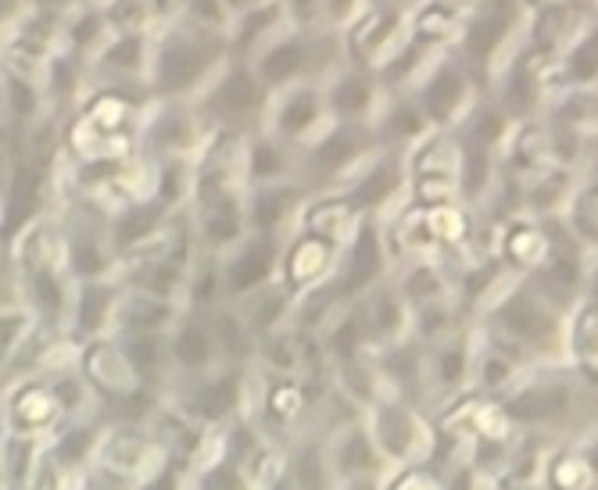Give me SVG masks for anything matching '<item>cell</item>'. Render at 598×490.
Masks as SVG:
<instances>
[{
    "label": "cell",
    "instance_id": "cell-1",
    "mask_svg": "<svg viewBox=\"0 0 598 490\" xmlns=\"http://www.w3.org/2000/svg\"><path fill=\"white\" fill-rule=\"evenodd\" d=\"M229 61L226 29L194 22L187 14H173L151 33L147 90L155 97L194 101L216 80Z\"/></svg>",
    "mask_w": 598,
    "mask_h": 490
},
{
    "label": "cell",
    "instance_id": "cell-2",
    "mask_svg": "<svg viewBox=\"0 0 598 490\" xmlns=\"http://www.w3.org/2000/svg\"><path fill=\"white\" fill-rule=\"evenodd\" d=\"M248 65L272 94L276 90L298 86V83H327L330 75L348 65L341 29L319 25V29H295L287 25L276 33Z\"/></svg>",
    "mask_w": 598,
    "mask_h": 490
},
{
    "label": "cell",
    "instance_id": "cell-3",
    "mask_svg": "<svg viewBox=\"0 0 598 490\" xmlns=\"http://www.w3.org/2000/svg\"><path fill=\"white\" fill-rule=\"evenodd\" d=\"M527 48V4L524 0H477L458 33L455 54L477 75V83L491 90L509 61Z\"/></svg>",
    "mask_w": 598,
    "mask_h": 490
},
{
    "label": "cell",
    "instance_id": "cell-4",
    "mask_svg": "<svg viewBox=\"0 0 598 490\" xmlns=\"http://www.w3.org/2000/svg\"><path fill=\"white\" fill-rule=\"evenodd\" d=\"M377 150L383 147L377 144L373 126H362V122H330L323 133L312 136L301 147L298 179L309 187V194L344 190L377 158Z\"/></svg>",
    "mask_w": 598,
    "mask_h": 490
},
{
    "label": "cell",
    "instance_id": "cell-5",
    "mask_svg": "<svg viewBox=\"0 0 598 490\" xmlns=\"http://www.w3.org/2000/svg\"><path fill=\"white\" fill-rule=\"evenodd\" d=\"M269 97H272V90L258 80L248 61L229 58L226 69L202 90V97H194V101H197V108H202L208 129H223V133H234V136H244V140H248L251 133L266 126Z\"/></svg>",
    "mask_w": 598,
    "mask_h": 490
},
{
    "label": "cell",
    "instance_id": "cell-6",
    "mask_svg": "<svg viewBox=\"0 0 598 490\" xmlns=\"http://www.w3.org/2000/svg\"><path fill=\"white\" fill-rule=\"evenodd\" d=\"M463 140L455 129H431L409 150H402L412 205L434 208L458 201V173H463Z\"/></svg>",
    "mask_w": 598,
    "mask_h": 490
},
{
    "label": "cell",
    "instance_id": "cell-7",
    "mask_svg": "<svg viewBox=\"0 0 598 490\" xmlns=\"http://www.w3.org/2000/svg\"><path fill=\"white\" fill-rule=\"evenodd\" d=\"M487 90L477 83V75L466 69V61L455 51H444L426 75L412 90V97L423 108L431 129H458L466 115L477 108V101Z\"/></svg>",
    "mask_w": 598,
    "mask_h": 490
},
{
    "label": "cell",
    "instance_id": "cell-8",
    "mask_svg": "<svg viewBox=\"0 0 598 490\" xmlns=\"http://www.w3.org/2000/svg\"><path fill=\"white\" fill-rule=\"evenodd\" d=\"M341 37H344L348 65L373 69L380 75L412 40L409 4H365L341 29Z\"/></svg>",
    "mask_w": 598,
    "mask_h": 490
},
{
    "label": "cell",
    "instance_id": "cell-9",
    "mask_svg": "<svg viewBox=\"0 0 598 490\" xmlns=\"http://www.w3.org/2000/svg\"><path fill=\"white\" fill-rule=\"evenodd\" d=\"M244 383H248V365H216L208 373L173 376L165 383V394L168 405H176L194 423L219 426L240 408Z\"/></svg>",
    "mask_w": 598,
    "mask_h": 490
},
{
    "label": "cell",
    "instance_id": "cell-10",
    "mask_svg": "<svg viewBox=\"0 0 598 490\" xmlns=\"http://www.w3.org/2000/svg\"><path fill=\"white\" fill-rule=\"evenodd\" d=\"M208 122L197 101L183 97H151L141 122V147L147 155L165 158H197L208 140Z\"/></svg>",
    "mask_w": 598,
    "mask_h": 490
},
{
    "label": "cell",
    "instance_id": "cell-11",
    "mask_svg": "<svg viewBox=\"0 0 598 490\" xmlns=\"http://www.w3.org/2000/svg\"><path fill=\"white\" fill-rule=\"evenodd\" d=\"M559 90H563L559 61H548L538 51L524 48L509 61V69L498 75V83L491 86L487 94L509 112L513 122H524V118H542Z\"/></svg>",
    "mask_w": 598,
    "mask_h": 490
},
{
    "label": "cell",
    "instance_id": "cell-12",
    "mask_svg": "<svg viewBox=\"0 0 598 490\" xmlns=\"http://www.w3.org/2000/svg\"><path fill=\"white\" fill-rule=\"evenodd\" d=\"M330 108H327V94L323 83H298L287 90H276L269 97L266 108V133L280 136V140L305 147L330 126Z\"/></svg>",
    "mask_w": 598,
    "mask_h": 490
},
{
    "label": "cell",
    "instance_id": "cell-13",
    "mask_svg": "<svg viewBox=\"0 0 598 490\" xmlns=\"http://www.w3.org/2000/svg\"><path fill=\"white\" fill-rule=\"evenodd\" d=\"M598 19V0H545L527 11V48L559 61Z\"/></svg>",
    "mask_w": 598,
    "mask_h": 490
},
{
    "label": "cell",
    "instance_id": "cell-14",
    "mask_svg": "<svg viewBox=\"0 0 598 490\" xmlns=\"http://www.w3.org/2000/svg\"><path fill=\"white\" fill-rule=\"evenodd\" d=\"M75 369L86 379V387L94 390V397L101 405H118L122 397L136 394L147 383L133 373V365L126 358V351H122L118 336L109 333V336H94V341H83L80 344V358H75Z\"/></svg>",
    "mask_w": 598,
    "mask_h": 490
},
{
    "label": "cell",
    "instance_id": "cell-15",
    "mask_svg": "<svg viewBox=\"0 0 598 490\" xmlns=\"http://www.w3.org/2000/svg\"><path fill=\"white\" fill-rule=\"evenodd\" d=\"M280 248H283L280 237L248 233L229 251H223L219 269H223L226 301H240L244 294H251V290L272 283L276 272H280Z\"/></svg>",
    "mask_w": 598,
    "mask_h": 490
},
{
    "label": "cell",
    "instance_id": "cell-16",
    "mask_svg": "<svg viewBox=\"0 0 598 490\" xmlns=\"http://www.w3.org/2000/svg\"><path fill=\"white\" fill-rule=\"evenodd\" d=\"M4 419H8V434H19V437L54 434L58 423L65 419V411H61L51 376L48 373H22L19 379H14L8 397H4Z\"/></svg>",
    "mask_w": 598,
    "mask_h": 490
},
{
    "label": "cell",
    "instance_id": "cell-17",
    "mask_svg": "<svg viewBox=\"0 0 598 490\" xmlns=\"http://www.w3.org/2000/svg\"><path fill=\"white\" fill-rule=\"evenodd\" d=\"M337 262H341V243H333L327 237H316L309 229H290L283 237V248H280V280L290 294L298 290H309L316 283H327L337 275Z\"/></svg>",
    "mask_w": 598,
    "mask_h": 490
},
{
    "label": "cell",
    "instance_id": "cell-18",
    "mask_svg": "<svg viewBox=\"0 0 598 490\" xmlns=\"http://www.w3.org/2000/svg\"><path fill=\"white\" fill-rule=\"evenodd\" d=\"M305 197H309V187H305L301 179L248 187V194H244V219H248V233L283 240L290 229L298 226Z\"/></svg>",
    "mask_w": 598,
    "mask_h": 490
},
{
    "label": "cell",
    "instance_id": "cell-19",
    "mask_svg": "<svg viewBox=\"0 0 598 490\" xmlns=\"http://www.w3.org/2000/svg\"><path fill=\"white\" fill-rule=\"evenodd\" d=\"M323 94L333 122H362V126H370L383 97H388V86H383L373 69L341 65L323 83Z\"/></svg>",
    "mask_w": 598,
    "mask_h": 490
},
{
    "label": "cell",
    "instance_id": "cell-20",
    "mask_svg": "<svg viewBox=\"0 0 598 490\" xmlns=\"http://www.w3.org/2000/svg\"><path fill=\"white\" fill-rule=\"evenodd\" d=\"M383 237L373 219H362L351 240L341 248V262H337L333 283L341 290L344 301H359L380 283L383 275Z\"/></svg>",
    "mask_w": 598,
    "mask_h": 490
},
{
    "label": "cell",
    "instance_id": "cell-21",
    "mask_svg": "<svg viewBox=\"0 0 598 490\" xmlns=\"http://www.w3.org/2000/svg\"><path fill=\"white\" fill-rule=\"evenodd\" d=\"M405 190H409V173H405L402 150H377V158L344 187L348 201L355 205L365 219L380 216L388 205L405 201Z\"/></svg>",
    "mask_w": 598,
    "mask_h": 490
},
{
    "label": "cell",
    "instance_id": "cell-22",
    "mask_svg": "<svg viewBox=\"0 0 598 490\" xmlns=\"http://www.w3.org/2000/svg\"><path fill=\"white\" fill-rule=\"evenodd\" d=\"M118 294H122V283L115 280V275H101V280H75L65 333L75 336L80 344L94 341V336H109L115 330Z\"/></svg>",
    "mask_w": 598,
    "mask_h": 490
},
{
    "label": "cell",
    "instance_id": "cell-23",
    "mask_svg": "<svg viewBox=\"0 0 598 490\" xmlns=\"http://www.w3.org/2000/svg\"><path fill=\"white\" fill-rule=\"evenodd\" d=\"M168 341V362H173V376H194V373H208L223 365L216 333L205 312H190L183 309L173 330L165 333Z\"/></svg>",
    "mask_w": 598,
    "mask_h": 490
},
{
    "label": "cell",
    "instance_id": "cell-24",
    "mask_svg": "<svg viewBox=\"0 0 598 490\" xmlns=\"http://www.w3.org/2000/svg\"><path fill=\"white\" fill-rule=\"evenodd\" d=\"M94 86V72H90V61L72 54L65 48H58L40 69V90L43 101H48V112L54 118H65L75 112V104L86 97V90Z\"/></svg>",
    "mask_w": 598,
    "mask_h": 490
},
{
    "label": "cell",
    "instance_id": "cell-25",
    "mask_svg": "<svg viewBox=\"0 0 598 490\" xmlns=\"http://www.w3.org/2000/svg\"><path fill=\"white\" fill-rule=\"evenodd\" d=\"M168 216H173V208H165L162 201H155V197H144V201H126V205L112 208L109 237H112V248L118 254V262L126 254L151 248V243L162 237Z\"/></svg>",
    "mask_w": 598,
    "mask_h": 490
},
{
    "label": "cell",
    "instance_id": "cell-26",
    "mask_svg": "<svg viewBox=\"0 0 598 490\" xmlns=\"http://www.w3.org/2000/svg\"><path fill=\"white\" fill-rule=\"evenodd\" d=\"M147 65H151V33L109 37V43L90 58L94 83H115V86H147Z\"/></svg>",
    "mask_w": 598,
    "mask_h": 490
},
{
    "label": "cell",
    "instance_id": "cell-27",
    "mask_svg": "<svg viewBox=\"0 0 598 490\" xmlns=\"http://www.w3.org/2000/svg\"><path fill=\"white\" fill-rule=\"evenodd\" d=\"M370 126L383 150H409L420 136L431 133V122H426L416 97L402 94V90H388V97H383Z\"/></svg>",
    "mask_w": 598,
    "mask_h": 490
},
{
    "label": "cell",
    "instance_id": "cell-28",
    "mask_svg": "<svg viewBox=\"0 0 598 490\" xmlns=\"http://www.w3.org/2000/svg\"><path fill=\"white\" fill-rule=\"evenodd\" d=\"M298 161H301V147L280 140V136H272L266 129H258L244 140V179H248V187L298 179Z\"/></svg>",
    "mask_w": 598,
    "mask_h": 490
},
{
    "label": "cell",
    "instance_id": "cell-29",
    "mask_svg": "<svg viewBox=\"0 0 598 490\" xmlns=\"http://www.w3.org/2000/svg\"><path fill=\"white\" fill-rule=\"evenodd\" d=\"M362 219L365 216L348 201L344 190H316V194L305 197L301 216H298V229H309V233L327 237V240L341 243V248H344Z\"/></svg>",
    "mask_w": 598,
    "mask_h": 490
},
{
    "label": "cell",
    "instance_id": "cell-30",
    "mask_svg": "<svg viewBox=\"0 0 598 490\" xmlns=\"http://www.w3.org/2000/svg\"><path fill=\"white\" fill-rule=\"evenodd\" d=\"M283 29H287V19H283L280 0L234 11V14H229V22H226L229 58H234V61H251L276 33H283Z\"/></svg>",
    "mask_w": 598,
    "mask_h": 490
},
{
    "label": "cell",
    "instance_id": "cell-31",
    "mask_svg": "<svg viewBox=\"0 0 598 490\" xmlns=\"http://www.w3.org/2000/svg\"><path fill=\"white\" fill-rule=\"evenodd\" d=\"M183 304L168 301L147 290L122 286L118 304H115V330L112 333H168L179 319Z\"/></svg>",
    "mask_w": 598,
    "mask_h": 490
},
{
    "label": "cell",
    "instance_id": "cell-32",
    "mask_svg": "<svg viewBox=\"0 0 598 490\" xmlns=\"http://www.w3.org/2000/svg\"><path fill=\"white\" fill-rule=\"evenodd\" d=\"M48 112V101H43V90L37 75H19L0 69V126L8 133H25L29 126Z\"/></svg>",
    "mask_w": 598,
    "mask_h": 490
},
{
    "label": "cell",
    "instance_id": "cell-33",
    "mask_svg": "<svg viewBox=\"0 0 598 490\" xmlns=\"http://www.w3.org/2000/svg\"><path fill=\"white\" fill-rule=\"evenodd\" d=\"M466 14L470 11L452 4V0H412L409 4L412 40H420L437 51H452L466 25Z\"/></svg>",
    "mask_w": 598,
    "mask_h": 490
},
{
    "label": "cell",
    "instance_id": "cell-34",
    "mask_svg": "<svg viewBox=\"0 0 598 490\" xmlns=\"http://www.w3.org/2000/svg\"><path fill=\"white\" fill-rule=\"evenodd\" d=\"M498 315H502L505 333H509L513 341L527 344V347L545 344L551 336V330H556V319H551V312L538 301V294H530V290H519V294H513L498 309Z\"/></svg>",
    "mask_w": 598,
    "mask_h": 490
},
{
    "label": "cell",
    "instance_id": "cell-35",
    "mask_svg": "<svg viewBox=\"0 0 598 490\" xmlns=\"http://www.w3.org/2000/svg\"><path fill=\"white\" fill-rule=\"evenodd\" d=\"M290 298L295 294H290L280 280H272L266 286L251 290V294H244L240 301H234V309L240 312L244 326H248L255 336H262L280 326H290Z\"/></svg>",
    "mask_w": 598,
    "mask_h": 490
},
{
    "label": "cell",
    "instance_id": "cell-36",
    "mask_svg": "<svg viewBox=\"0 0 598 490\" xmlns=\"http://www.w3.org/2000/svg\"><path fill=\"white\" fill-rule=\"evenodd\" d=\"M122 351L133 365V373L141 376L147 387L165 390V383L173 379V362H168V341L165 333H115Z\"/></svg>",
    "mask_w": 598,
    "mask_h": 490
},
{
    "label": "cell",
    "instance_id": "cell-37",
    "mask_svg": "<svg viewBox=\"0 0 598 490\" xmlns=\"http://www.w3.org/2000/svg\"><path fill=\"white\" fill-rule=\"evenodd\" d=\"M513 126H516V122L509 118V112H505L491 94H484V97L477 101V108L466 115V122H463V126H458L455 133H458V140H463V144L498 155L502 144L509 140Z\"/></svg>",
    "mask_w": 598,
    "mask_h": 490
},
{
    "label": "cell",
    "instance_id": "cell-38",
    "mask_svg": "<svg viewBox=\"0 0 598 490\" xmlns=\"http://www.w3.org/2000/svg\"><path fill=\"white\" fill-rule=\"evenodd\" d=\"M109 37H112L109 22H104L97 4H75L65 11V19H61V48L86 61L109 43Z\"/></svg>",
    "mask_w": 598,
    "mask_h": 490
},
{
    "label": "cell",
    "instance_id": "cell-39",
    "mask_svg": "<svg viewBox=\"0 0 598 490\" xmlns=\"http://www.w3.org/2000/svg\"><path fill=\"white\" fill-rule=\"evenodd\" d=\"M563 90H598V19L559 58Z\"/></svg>",
    "mask_w": 598,
    "mask_h": 490
},
{
    "label": "cell",
    "instance_id": "cell-40",
    "mask_svg": "<svg viewBox=\"0 0 598 490\" xmlns=\"http://www.w3.org/2000/svg\"><path fill=\"white\" fill-rule=\"evenodd\" d=\"M101 14L109 22L112 37H130V33H155L158 14L151 8V0H101Z\"/></svg>",
    "mask_w": 598,
    "mask_h": 490
},
{
    "label": "cell",
    "instance_id": "cell-41",
    "mask_svg": "<svg viewBox=\"0 0 598 490\" xmlns=\"http://www.w3.org/2000/svg\"><path fill=\"white\" fill-rule=\"evenodd\" d=\"M97 444H101V426H86V423L65 426V430H58L54 437V466L61 469L83 466L86 458L97 451Z\"/></svg>",
    "mask_w": 598,
    "mask_h": 490
},
{
    "label": "cell",
    "instance_id": "cell-42",
    "mask_svg": "<svg viewBox=\"0 0 598 490\" xmlns=\"http://www.w3.org/2000/svg\"><path fill=\"white\" fill-rule=\"evenodd\" d=\"M33 330H37V319L22 301L0 309V369H8V365L14 362V355L25 347L29 333H33Z\"/></svg>",
    "mask_w": 598,
    "mask_h": 490
},
{
    "label": "cell",
    "instance_id": "cell-43",
    "mask_svg": "<svg viewBox=\"0 0 598 490\" xmlns=\"http://www.w3.org/2000/svg\"><path fill=\"white\" fill-rule=\"evenodd\" d=\"M566 408V390L559 387H538V390H524L509 402V416L516 419H527V423H538V419H551L556 411Z\"/></svg>",
    "mask_w": 598,
    "mask_h": 490
},
{
    "label": "cell",
    "instance_id": "cell-44",
    "mask_svg": "<svg viewBox=\"0 0 598 490\" xmlns=\"http://www.w3.org/2000/svg\"><path fill=\"white\" fill-rule=\"evenodd\" d=\"M409 430H412V423H409V416L398 405L377 408V440L383 444V448L402 451L405 444H409Z\"/></svg>",
    "mask_w": 598,
    "mask_h": 490
},
{
    "label": "cell",
    "instance_id": "cell-45",
    "mask_svg": "<svg viewBox=\"0 0 598 490\" xmlns=\"http://www.w3.org/2000/svg\"><path fill=\"white\" fill-rule=\"evenodd\" d=\"M570 222H574L585 237L598 240V179H588L585 187L574 190Z\"/></svg>",
    "mask_w": 598,
    "mask_h": 490
},
{
    "label": "cell",
    "instance_id": "cell-46",
    "mask_svg": "<svg viewBox=\"0 0 598 490\" xmlns=\"http://www.w3.org/2000/svg\"><path fill=\"white\" fill-rule=\"evenodd\" d=\"M295 487L298 490H327V469L316 448H305L295 458Z\"/></svg>",
    "mask_w": 598,
    "mask_h": 490
},
{
    "label": "cell",
    "instance_id": "cell-47",
    "mask_svg": "<svg viewBox=\"0 0 598 490\" xmlns=\"http://www.w3.org/2000/svg\"><path fill=\"white\" fill-rule=\"evenodd\" d=\"M283 4V19L295 29H319L327 25V11L323 0H280Z\"/></svg>",
    "mask_w": 598,
    "mask_h": 490
},
{
    "label": "cell",
    "instance_id": "cell-48",
    "mask_svg": "<svg viewBox=\"0 0 598 490\" xmlns=\"http://www.w3.org/2000/svg\"><path fill=\"white\" fill-rule=\"evenodd\" d=\"M197 490H248L244 483V472L237 469V462H216L202 472V480H197Z\"/></svg>",
    "mask_w": 598,
    "mask_h": 490
},
{
    "label": "cell",
    "instance_id": "cell-49",
    "mask_svg": "<svg viewBox=\"0 0 598 490\" xmlns=\"http://www.w3.org/2000/svg\"><path fill=\"white\" fill-rule=\"evenodd\" d=\"M179 14H187V19H194V22L226 29V22H229V4H226V0H183Z\"/></svg>",
    "mask_w": 598,
    "mask_h": 490
},
{
    "label": "cell",
    "instance_id": "cell-50",
    "mask_svg": "<svg viewBox=\"0 0 598 490\" xmlns=\"http://www.w3.org/2000/svg\"><path fill=\"white\" fill-rule=\"evenodd\" d=\"M373 448H370V437L365 434H351L341 444V469H370L373 462Z\"/></svg>",
    "mask_w": 598,
    "mask_h": 490
},
{
    "label": "cell",
    "instance_id": "cell-51",
    "mask_svg": "<svg viewBox=\"0 0 598 490\" xmlns=\"http://www.w3.org/2000/svg\"><path fill=\"white\" fill-rule=\"evenodd\" d=\"M362 8H365V0H323L327 25H330V29H344Z\"/></svg>",
    "mask_w": 598,
    "mask_h": 490
},
{
    "label": "cell",
    "instance_id": "cell-52",
    "mask_svg": "<svg viewBox=\"0 0 598 490\" xmlns=\"http://www.w3.org/2000/svg\"><path fill=\"white\" fill-rule=\"evenodd\" d=\"M437 369L444 379H458L463 376V355L452 347V351H441V358H437Z\"/></svg>",
    "mask_w": 598,
    "mask_h": 490
},
{
    "label": "cell",
    "instance_id": "cell-53",
    "mask_svg": "<svg viewBox=\"0 0 598 490\" xmlns=\"http://www.w3.org/2000/svg\"><path fill=\"white\" fill-rule=\"evenodd\" d=\"M19 301V283H14V269L11 272H0V309Z\"/></svg>",
    "mask_w": 598,
    "mask_h": 490
},
{
    "label": "cell",
    "instance_id": "cell-54",
    "mask_svg": "<svg viewBox=\"0 0 598 490\" xmlns=\"http://www.w3.org/2000/svg\"><path fill=\"white\" fill-rule=\"evenodd\" d=\"M151 8H155L158 22H165V19H173V14H179L183 0H151Z\"/></svg>",
    "mask_w": 598,
    "mask_h": 490
},
{
    "label": "cell",
    "instance_id": "cell-55",
    "mask_svg": "<svg viewBox=\"0 0 598 490\" xmlns=\"http://www.w3.org/2000/svg\"><path fill=\"white\" fill-rule=\"evenodd\" d=\"M229 4V14L234 11H244V8H258V4H269V0H226Z\"/></svg>",
    "mask_w": 598,
    "mask_h": 490
},
{
    "label": "cell",
    "instance_id": "cell-56",
    "mask_svg": "<svg viewBox=\"0 0 598 490\" xmlns=\"http://www.w3.org/2000/svg\"><path fill=\"white\" fill-rule=\"evenodd\" d=\"M69 4L75 8V4H101V0H69Z\"/></svg>",
    "mask_w": 598,
    "mask_h": 490
},
{
    "label": "cell",
    "instance_id": "cell-57",
    "mask_svg": "<svg viewBox=\"0 0 598 490\" xmlns=\"http://www.w3.org/2000/svg\"><path fill=\"white\" fill-rule=\"evenodd\" d=\"M524 4H527V11H530V8H538V4H545V0H524Z\"/></svg>",
    "mask_w": 598,
    "mask_h": 490
},
{
    "label": "cell",
    "instance_id": "cell-58",
    "mask_svg": "<svg viewBox=\"0 0 598 490\" xmlns=\"http://www.w3.org/2000/svg\"><path fill=\"white\" fill-rule=\"evenodd\" d=\"M348 490H370V483H355V487H348Z\"/></svg>",
    "mask_w": 598,
    "mask_h": 490
},
{
    "label": "cell",
    "instance_id": "cell-59",
    "mask_svg": "<svg viewBox=\"0 0 598 490\" xmlns=\"http://www.w3.org/2000/svg\"><path fill=\"white\" fill-rule=\"evenodd\" d=\"M595 301H598V269H595Z\"/></svg>",
    "mask_w": 598,
    "mask_h": 490
}]
</instances>
